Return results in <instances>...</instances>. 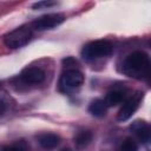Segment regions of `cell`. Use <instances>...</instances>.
<instances>
[{
  "mask_svg": "<svg viewBox=\"0 0 151 151\" xmlns=\"http://www.w3.org/2000/svg\"><path fill=\"white\" fill-rule=\"evenodd\" d=\"M123 72L132 78L144 79L150 74V58L143 51H136L129 54L123 64Z\"/></svg>",
  "mask_w": 151,
  "mask_h": 151,
  "instance_id": "1",
  "label": "cell"
},
{
  "mask_svg": "<svg viewBox=\"0 0 151 151\" xmlns=\"http://www.w3.org/2000/svg\"><path fill=\"white\" fill-rule=\"evenodd\" d=\"M113 46L107 40H94L86 44L81 50V55L85 60H94L111 55Z\"/></svg>",
  "mask_w": 151,
  "mask_h": 151,
  "instance_id": "2",
  "label": "cell"
},
{
  "mask_svg": "<svg viewBox=\"0 0 151 151\" xmlns=\"http://www.w3.org/2000/svg\"><path fill=\"white\" fill-rule=\"evenodd\" d=\"M32 38V29L28 26H20L4 37V42L12 50L21 48L26 46Z\"/></svg>",
  "mask_w": 151,
  "mask_h": 151,
  "instance_id": "3",
  "label": "cell"
},
{
  "mask_svg": "<svg viewBox=\"0 0 151 151\" xmlns=\"http://www.w3.org/2000/svg\"><path fill=\"white\" fill-rule=\"evenodd\" d=\"M84 84V74L77 68L66 70L59 80V87L63 92L68 93L78 90Z\"/></svg>",
  "mask_w": 151,
  "mask_h": 151,
  "instance_id": "4",
  "label": "cell"
},
{
  "mask_svg": "<svg viewBox=\"0 0 151 151\" xmlns=\"http://www.w3.org/2000/svg\"><path fill=\"white\" fill-rule=\"evenodd\" d=\"M64 20H65V17L63 14L50 13V14H45V15L38 18L37 20H34L32 26H33V28H35L38 31H45V29H51V28L59 26Z\"/></svg>",
  "mask_w": 151,
  "mask_h": 151,
  "instance_id": "5",
  "label": "cell"
},
{
  "mask_svg": "<svg viewBox=\"0 0 151 151\" xmlns=\"http://www.w3.org/2000/svg\"><path fill=\"white\" fill-rule=\"evenodd\" d=\"M139 103H140V93H137V94L130 97L129 99L124 100V104L117 114V119L119 122H125V120L130 119L132 117V114L137 111Z\"/></svg>",
  "mask_w": 151,
  "mask_h": 151,
  "instance_id": "6",
  "label": "cell"
},
{
  "mask_svg": "<svg viewBox=\"0 0 151 151\" xmlns=\"http://www.w3.org/2000/svg\"><path fill=\"white\" fill-rule=\"evenodd\" d=\"M20 80L26 85H39L45 80V72L39 67H26L20 73Z\"/></svg>",
  "mask_w": 151,
  "mask_h": 151,
  "instance_id": "7",
  "label": "cell"
},
{
  "mask_svg": "<svg viewBox=\"0 0 151 151\" xmlns=\"http://www.w3.org/2000/svg\"><path fill=\"white\" fill-rule=\"evenodd\" d=\"M131 131L133 132V134L137 137V139L140 143H149L150 142V134H151V130H150V125L144 122V120H134L131 125H130Z\"/></svg>",
  "mask_w": 151,
  "mask_h": 151,
  "instance_id": "8",
  "label": "cell"
},
{
  "mask_svg": "<svg viewBox=\"0 0 151 151\" xmlns=\"http://www.w3.org/2000/svg\"><path fill=\"white\" fill-rule=\"evenodd\" d=\"M38 143L44 149H54L60 143V137L55 133H41L38 136Z\"/></svg>",
  "mask_w": 151,
  "mask_h": 151,
  "instance_id": "9",
  "label": "cell"
},
{
  "mask_svg": "<svg viewBox=\"0 0 151 151\" xmlns=\"http://www.w3.org/2000/svg\"><path fill=\"white\" fill-rule=\"evenodd\" d=\"M125 97H126V94H125L124 91L113 90V91H111V92H109V93L106 94L104 101H105V104H106L107 107H110V106H116V105L123 103V101L125 100Z\"/></svg>",
  "mask_w": 151,
  "mask_h": 151,
  "instance_id": "10",
  "label": "cell"
},
{
  "mask_svg": "<svg viewBox=\"0 0 151 151\" xmlns=\"http://www.w3.org/2000/svg\"><path fill=\"white\" fill-rule=\"evenodd\" d=\"M106 111H107V106L104 99H94L93 101H91L88 106V112L94 117L101 118L106 114Z\"/></svg>",
  "mask_w": 151,
  "mask_h": 151,
  "instance_id": "11",
  "label": "cell"
},
{
  "mask_svg": "<svg viewBox=\"0 0 151 151\" xmlns=\"http://www.w3.org/2000/svg\"><path fill=\"white\" fill-rule=\"evenodd\" d=\"M92 140V133L88 130H81L78 131L77 134L74 136V143L77 145V147L83 149L85 146H87Z\"/></svg>",
  "mask_w": 151,
  "mask_h": 151,
  "instance_id": "12",
  "label": "cell"
},
{
  "mask_svg": "<svg viewBox=\"0 0 151 151\" xmlns=\"http://www.w3.org/2000/svg\"><path fill=\"white\" fill-rule=\"evenodd\" d=\"M118 151H138V145L133 138L129 137L124 139Z\"/></svg>",
  "mask_w": 151,
  "mask_h": 151,
  "instance_id": "13",
  "label": "cell"
},
{
  "mask_svg": "<svg viewBox=\"0 0 151 151\" xmlns=\"http://www.w3.org/2000/svg\"><path fill=\"white\" fill-rule=\"evenodd\" d=\"M0 151H26V146L24 143H17L12 145H5L0 149Z\"/></svg>",
  "mask_w": 151,
  "mask_h": 151,
  "instance_id": "14",
  "label": "cell"
},
{
  "mask_svg": "<svg viewBox=\"0 0 151 151\" xmlns=\"http://www.w3.org/2000/svg\"><path fill=\"white\" fill-rule=\"evenodd\" d=\"M57 2L54 1H48V0H45V1H38L35 4L32 5V8L34 9H40V8H46V7H52V6H55Z\"/></svg>",
  "mask_w": 151,
  "mask_h": 151,
  "instance_id": "15",
  "label": "cell"
},
{
  "mask_svg": "<svg viewBox=\"0 0 151 151\" xmlns=\"http://www.w3.org/2000/svg\"><path fill=\"white\" fill-rule=\"evenodd\" d=\"M6 109H7V104L5 103V100L2 98H0V116H2L5 113Z\"/></svg>",
  "mask_w": 151,
  "mask_h": 151,
  "instance_id": "16",
  "label": "cell"
},
{
  "mask_svg": "<svg viewBox=\"0 0 151 151\" xmlns=\"http://www.w3.org/2000/svg\"><path fill=\"white\" fill-rule=\"evenodd\" d=\"M60 151H71L70 149H63V150H60Z\"/></svg>",
  "mask_w": 151,
  "mask_h": 151,
  "instance_id": "17",
  "label": "cell"
}]
</instances>
